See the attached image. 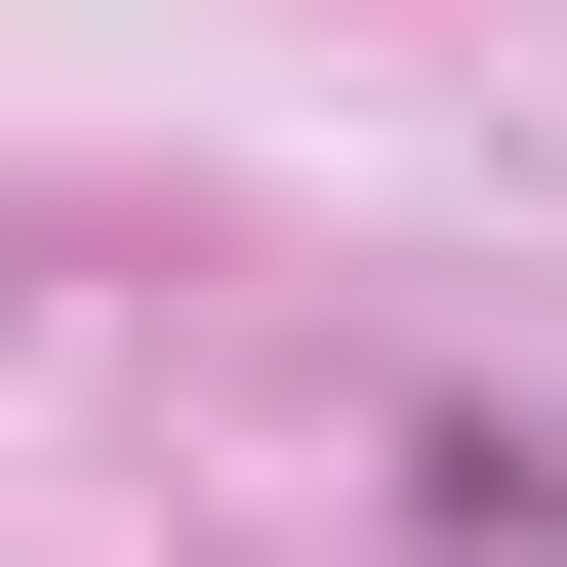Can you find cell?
I'll return each instance as SVG.
<instances>
[]
</instances>
